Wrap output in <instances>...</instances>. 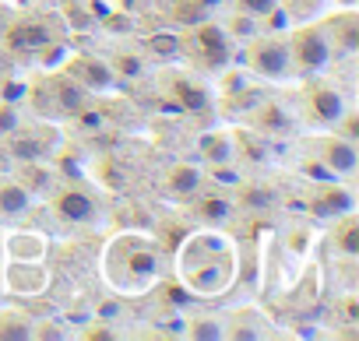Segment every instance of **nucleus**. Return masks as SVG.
I'll list each match as a JSON object with an SVG mask.
<instances>
[{
	"label": "nucleus",
	"instance_id": "nucleus-1",
	"mask_svg": "<svg viewBox=\"0 0 359 341\" xmlns=\"http://www.w3.org/2000/svg\"><path fill=\"white\" fill-rule=\"evenodd\" d=\"M180 271H184V281H187L191 292L215 295V292L229 288L233 271H236L229 239L219 236V232L191 236L187 246H184V253H180Z\"/></svg>",
	"mask_w": 359,
	"mask_h": 341
},
{
	"label": "nucleus",
	"instance_id": "nucleus-2",
	"mask_svg": "<svg viewBox=\"0 0 359 341\" xmlns=\"http://www.w3.org/2000/svg\"><path fill=\"white\" fill-rule=\"evenodd\" d=\"M289 57H292V67L299 74H320L334 60V46H331L324 25L320 22L296 25L289 36Z\"/></svg>",
	"mask_w": 359,
	"mask_h": 341
},
{
	"label": "nucleus",
	"instance_id": "nucleus-3",
	"mask_svg": "<svg viewBox=\"0 0 359 341\" xmlns=\"http://www.w3.org/2000/svg\"><path fill=\"white\" fill-rule=\"evenodd\" d=\"M247 64L257 78H268V81H285L292 74V57H289V43L282 39H257L250 43L247 50Z\"/></svg>",
	"mask_w": 359,
	"mask_h": 341
},
{
	"label": "nucleus",
	"instance_id": "nucleus-4",
	"mask_svg": "<svg viewBox=\"0 0 359 341\" xmlns=\"http://www.w3.org/2000/svg\"><path fill=\"white\" fill-rule=\"evenodd\" d=\"M194 50L208 71H222L233 60V36L212 22H201V25H194Z\"/></svg>",
	"mask_w": 359,
	"mask_h": 341
},
{
	"label": "nucleus",
	"instance_id": "nucleus-5",
	"mask_svg": "<svg viewBox=\"0 0 359 341\" xmlns=\"http://www.w3.org/2000/svg\"><path fill=\"white\" fill-rule=\"evenodd\" d=\"M4 285L15 295H36L50 285V271L43 267V260H15L4 271Z\"/></svg>",
	"mask_w": 359,
	"mask_h": 341
},
{
	"label": "nucleus",
	"instance_id": "nucleus-6",
	"mask_svg": "<svg viewBox=\"0 0 359 341\" xmlns=\"http://www.w3.org/2000/svg\"><path fill=\"white\" fill-rule=\"evenodd\" d=\"M8 46L11 50H22V53H39V50L53 46V32H50L46 22L22 18V22H11L8 25Z\"/></svg>",
	"mask_w": 359,
	"mask_h": 341
},
{
	"label": "nucleus",
	"instance_id": "nucleus-7",
	"mask_svg": "<svg viewBox=\"0 0 359 341\" xmlns=\"http://www.w3.org/2000/svg\"><path fill=\"white\" fill-rule=\"evenodd\" d=\"M320 162L327 165V173H338V176L355 173V165H359L355 141H348V137H341V134L324 137V141H320Z\"/></svg>",
	"mask_w": 359,
	"mask_h": 341
},
{
	"label": "nucleus",
	"instance_id": "nucleus-8",
	"mask_svg": "<svg viewBox=\"0 0 359 341\" xmlns=\"http://www.w3.org/2000/svg\"><path fill=\"white\" fill-rule=\"evenodd\" d=\"M345 113H348V102H345V95H341L338 88H331V85L310 88V116H313L317 123L338 127V120H341Z\"/></svg>",
	"mask_w": 359,
	"mask_h": 341
},
{
	"label": "nucleus",
	"instance_id": "nucleus-9",
	"mask_svg": "<svg viewBox=\"0 0 359 341\" xmlns=\"http://www.w3.org/2000/svg\"><path fill=\"white\" fill-rule=\"evenodd\" d=\"M67 74L85 88V92H106L113 85V67L106 60H95V57H74L67 64Z\"/></svg>",
	"mask_w": 359,
	"mask_h": 341
},
{
	"label": "nucleus",
	"instance_id": "nucleus-10",
	"mask_svg": "<svg viewBox=\"0 0 359 341\" xmlns=\"http://www.w3.org/2000/svg\"><path fill=\"white\" fill-rule=\"evenodd\" d=\"M53 208H57V215H60L64 222H71V225H92V222H99L95 201H92L85 190H78V187L64 190V194L53 201Z\"/></svg>",
	"mask_w": 359,
	"mask_h": 341
},
{
	"label": "nucleus",
	"instance_id": "nucleus-11",
	"mask_svg": "<svg viewBox=\"0 0 359 341\" xmlns=\"http://www.w3.org/2000/svg\"><path fill=\"white\" fill-rule=\"evenodd\" d=\"M50 99L57 102V109L64 116H78L81 109H88V92L71 78V74H57L50 81Z\"/></svg>",
	"mask_w": 359,
	"mask_h": 341
},
{
	"label": "nucleus",
	"instance_id": "nucleus-12",
	"mask_svg": "<svg viewBox=\"0 0 359 341\" xmlns=\"http://www.w3.org/2000/svg\"><path fill=\"white\" fill-rule=\"evenodd\" d=\"M324 32H327L331 46L338 43L345 53H355V50H359V15H355L352 8H345L341 15H331V18L324 22Z\"/></svg>",
	"mask_w": 359,
	"mask_h": 341
},
{
	"label": "nucleus",
	"instance_id": "nucleus-13",
	"mask_svg": "<svg viewBox=\"0 0 359 341\" xmlns=\"http://www.w3.org/2000/svg\"><path fill=\"white\" fill-rule=\"evenodd\" d=\"M275 8L282 11V18L289 25H310V22L324 18L327 0H275Z\"/></svg>",
	"mask_w": 359,
	"mask_h": 341
},
{
	"label": "nucleus",
	"instance_id": "nucleus-14",
	"mask_svg": "<svg viewBox=\"0 0 359 341\" xmlns=\"http://www.w3.org/2000/svg\"><path fill=\"white\" fill-rule=\"evenodd\" d=\"M29 208H32V197H29L25 183L0 180V218H22Z\"/></svg>",
	"mask_w": 359,
	"mask_h": 341
},
{
	"label": "nucleus",
	"instance_id": "nucleus-15",
	"mask_svg": "<svg viewBox=\"0 0 359 341\" xmlns=\"http://www.w3.org/2000/svg\"><path fill=\"white\" fill-rule=\"evenodd\" d=\"M11 141H8V151H11V158L15 162H25V165H36V162H43L50 151H46V144L36 137V134H25L22 127L15 130V134H8Z\"/></svg>",
	"mask_w": 359,
	"mask_h": 341
},
{
	"label": "nucleus",
	"instance_id": "nucleus-16",
	"mask_svg": "<svg viewBox=\"0 0 359 341\" xmlns=\"http://www.w3.org/2000/svg\"><path fill=\"white\" fill-rule=\"evenodd\" d=\"M352 194L345 190V187H338V183H327L324 190H320V197L313 201V211L317 215H324V218H341V215H348L352 211Z\"/></svg>",
	"mask_w": 359,
	"mask_h": 341
},
{
	"label": "nucleus",
	"instance_id": "nucleus-17",
	"mask_svg": "<svg viewBox=\"0 0 359 341\" xmlns=\"http://www.w3.org/2000/svg\"><path fill=\"white\" fill-rule=\"evenodd\" d=\"M8 253H11V260H43L46 257V239L39 232H11L8 236Z\"/></svg>",
	"mask_w": 359,
	"mask_h": 341
},
{
	"label": "nucleus",
	"instance_id": "nucleus-18",
	"mask_svg": "<svg viewBox=\"0 0 359 341\" xmlns=\"http://www.w3.org/2000/svg\"><path fill=\"white\" fill-rule=\"evenodd\" d=\"M172 99L184 106V109H191V113L208 109V88L198 85V81H191V78H176L172 81Z\"/></svg>",
	"mask_w": 359,
	"mask_h": 341
},
{
	"label": "nucleus",
	"instance_id": "nucleus-19",
	"mask_svg": "<svg viewBox=\"0 0 359 341\" xmlns=\"http://www.w3.org/2000/svg\"><path fill=\"white\" fill-rule=\"evenodd\" d=\"M250 123H254V127H257L261 134H285V130L292 127L289 113H285L282 106H275V102H261Z\"/></svg>",
	"mask_w": 359,
	"mask_h": 341
},
{
	"label": "nucleus",
	"instance_id": "nucleus-20",
	"mask_svg": "<svg viewBox=\"0 0 359 341\" xmlns=\"http://www.w3.org/2000/svg\"><path fill=\"white\" fill-rule=\"evenodd\" d=\"M201 155L208 158V162H215V165H226V162H233V155H236V141H233V134H208L205 141H201Z\"/></svg>",
	"mask_w": 359,
	"mask_h": 341
},
{
	"label": "nucleus",
	"instance_id": "nucleus-21",
	"mask_svg": "<svg viewBox=\"0 0 359 341\" xmlns=\"http://www.w3.org/2000/svg\"><path fill=\"white\" fill-rule=\"evenodd\" d=\"M334 246L345 253V257H355L359 253V218L348 211V215H341V222H338V229H334Z\"/></svg>",
	"mask_w": 359,
	"mask_h": 341
},
{
	"label": "nucleus",
	"instance_id": "nucleus-22",
	"mask_svg": "<svg viewBox=\"0 0 359 341\" xmlns=\"http://www.w3.org/2000/svg\"><path fill=\"white\" fill-rule=\"evenodd\" d=\"M165 183H169L172 194H194L201 187V169H194V165H172Z\"/></svg>",
	"mask_w": 359,
	"mask_h": 341
},
{
	"label": "nucleus",
	"instance_id": "nucleus-23",
	"mask_svg": "<svg viewBox=\"0 0 359 341\" xmlns=\"http://www.w3.org/2000/svg\"><path fill=\"white\" fill-rule=\"evenodd\" d=\"M32 327L36 323L22 313H0V341H29Z\"/></svg>",
	"mask_w": 359,
	"mask_h": 341
},
{
	"label": "nucleus",
	"instance_id": "nucleus-24",
	"mask_svg": "<svg viewBox=\"0 0 359 341\" xmlns=\"http://www.w3.org/2000/svg\"><path fill=\"white\" fill-rule=\"evenodd\" d=\"M148 53H155L158 60L172 64V60L184 57V43H180L172 32H155V36H148Z\"/></svg>",
	"mask_w": 359,
	"mask_h": 341
},
{
	"label": "nucleus",
	"instance_id": "nucleus-25",
	"mask_svg": "<svg viewBox=\"0 0 359 341\" xmlns=\"http://www.w3.org/2000/svg\"><path fill=\"white\" fill-rule=\"evenodd\" d=\"M240 201H243L247 211H264V208L275 204V190H268V187H261V183H243Z\"/></svg>",
	"mask_w": 359,
	"mask_h": 341
},
{
	"label": "nucleus",
	"instance_id": "nucleus-26",
	"mask_svg": "<svg viewBox=\"0 0 359 341\" xmlns=\"http://www.w3.org/2000/svg\"><path fill=\"white\" fill-rule=\"evenodd\" d=\"M123 264H127V271H130V274H137V278H151V274H155V267H158L155 253H151L144 243H137V246H134V253H130Z\"/></svg>",
	"mask_w": 359,
	"mask_h": 341
},
{
	"label": "nucleus",
	"instance_id": "nucleus-27",
	"mask_svg": "<svg viewBox=\"0 0 359 341\" xmlns=\"http://www.w3.org/2000/svg\"><path fill=\"white\" fill-rule=\"evenodd\" d=\"M187 334H191L194 341H219V337H226V327H222V320H215V316H198V320L187 323Z\"/></svg>",
	"mask_w": 359,
	"mask_h": 341
},
{
	"label": "nucleus",
	"instance_id": "nucleus-28",
	"mask_svg": "<svg viewBox=\"0 0 359 341\" xmlns=\"http://www.w3.org/2000/svg\"><path fill=\"white\" fill-rule=\"evenodd\" d=\"M64 18H67V25L78 29V32H92V29H95V18L88 15L85 4H78V0H64Z\"/></svg>",
	"mask_w": 359,
	"mask_h": 341
},
{
	"label": "nucleus",
	"instance_id": "nucleus-29",
	"mask_svg": "<svg viewBox=\"0 0 359 341\" xmlns=\"http://www.w3.org/2000/svg\"><path fill=\"white\" fill-rule=\"evenodd\" d=\"M172 11H176L172 18L184 22V25H201L205 22V4H201V0H176Z\"/></svg>",
	"mask_w": 359,
	"mask_h": 341
},
{
	"label": "nucleus",
	"instance_id": "nucleus-30",
	"mask_svg": "<svg viewBox=\"0 0 359 341\" xmlns=\"http://www.w3.org/2000/svg\"><path fill=\"white\" fill-rule=\"evenodd\" d=\"M113 74H123V78H141V71H144V60L141 57H134V53H120L113 64Z\"/></svg>",
	"mask_w": 359,
	"mask_h": 341
},
{
	"label": "nucleus",
	"instance_id": "nucleus-31",
	"mask_svg": "<svg viewBox=\"0 0 359 341\" xmlns=\"http://www.w3.org/2000/svg\"><path fill=\"white\" fill-rule=\"evenodd\" d=\"M226 32H229V36H240V39H254V36H257V15H250V11L236 15Z\"/></svg>",
	"mask_w": 359,
	"mask_h": 341
},
{
	"label": "nucleus",
	"instance_id": "nucleus-32",
	"mask_svg": "<svg viewBox=\"0 0 359 341\" xmlns=\"http://www.w3.org/2000/svg\"><path fill=\"white\" fill-rule=\"evenodd\" d=\"M201 215H205L208 222H226V218L233 215V204H229V201H222V197H212V201H205V204H201Z\"/></svg>",
	"mask_w": 359,
	"mask_h": 341
},
{
	"label": "nucleus",
	"instance_id": "nucleus-33",
	"mask_svg": "<svg viewBox=\"0 0 359 341\" xmlns=\"http://www.w3.org/2000/svg\"><path fill=\"white\" fill-rule=\"evenodd\" d=\"M22 127V116H18V109L11 106V102H0V134H15Z\"/></svg>",
	"mask_w": 359,
	"mask_h": 341
},
{
	"label": "nucleus",
	"instance_id": "nucleus-34",
	"mask_svg": "<svg viewBox=\"0 0 359 341\" xmlns=\"http://www.w3.org/2000/svg\"><path fill=\"white\" fill-rule=\"evenodd\" d=\"M240 8L250 15H268V11H275V0H240Z\"/></svg>",
	"mask_w": 359,
	"mask_h": 341
},
{
	"label": "nucleus",
	"instance_id": "nucleus-35",
	"mask_svg": "<svg viewBox=\"0 0 359 341\" xmlns=\"http://www.w3.org/2000/svg\"><path fill=\"white\" fill-rule=\"evenodd\" d=\"M11 151H8V144H0V169H11Z\"/></svg>",
	"mask_w": 359,
	"mask_h": 341
},
{
	"label": "nucleus",
	"instance_id": "nucleus-36",
	"mask_svg": "<svg viewBox=\"0 0 359 341\" xmlns=\"http://www.w3.org/2000/svg\"><path fill=\"white\" fill-rule=\"evenodd\" d=\"M334 4H341V8H355L359 0H334Z\"/></svg>",
	"mask_w": 359,
	"mask_h": 341
},
{
	"label": "nucleus",
	"instance_id": "nucleus-37",
	"mask_svg": "<svg viewBox=\"0 0 359 341\" xmlns=\"http://www.w3.org/2000/svg\"><path fill=\"white\" fill-rule=\"evenodd\" d=\"M4 25H8V11H4V8H0V29H4Z\"/></svg>",
	"mask_w": 359,
	"mask_h": 341
}]
</instances>
